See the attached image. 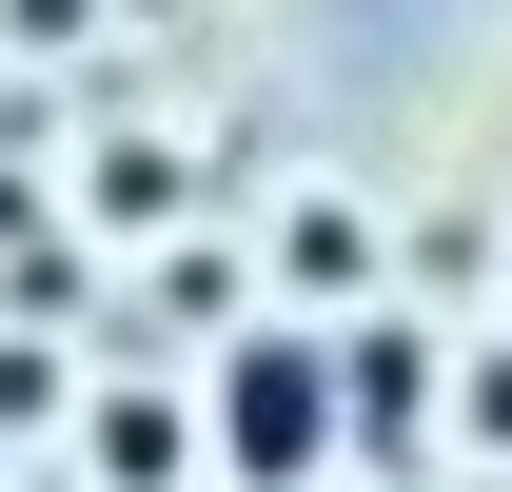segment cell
<instances>
[{"label": "cell", "instance_id": "obj_1", "mask_svg": "<svg viewBox=\"0 0 512 492\" xmlns=\"http://www.w3.org/2000/svg\"><path fill=\"white\" fill-rule=\"evenodd\" d=\"M197 473L217 492H335V335L316 315L217 335V374H197Z\"/></svg>", "mask_w": 512, "mask_h": 492}, {"label": "cell", "instance_id": "obj_2", "mask_svg": "<svg viewBox=\"0 0 512 492\" xmlns=\"http://www.w3.org/2000/svg\"><path fill=\"white\" fill-rule=\"evenodd\" d=\"M434 414H453V355L414 315H355V335H335V473L434 492Z\"/></svg>", "mask_w": 512, "mask_h": 492}, {"label": "cell", "instance_id": "obj_3", "mask_svg": "<svg viewBox=\"0 0 512 492\" xmlns=\"http://www.w3.org/2000/svg\"><path fill=\"white\" fill-rule=\"evenodd\" d=\"M79 492H197V394L99 374V394H79Z\"/></svg>", "mask_w": 512, "mask_h": 492}, {"label": "cell", "instance_id": "obj_4", "mask_svg": "<svg viewBox=\"0 0 512 492\" xmlns=\"http://www.w3.org/2000/svg\"><path fill=\"white\" fill-rule=\"evenodd\" d=\"M276 256H296V296H355V256H375V237H355L335 197H296V217H276Z\"/></svg>", "mask_w": 512, "mask_h": 492}, {"label": "cell", "instance_id": "obj_5", "mask_svg": "<svg viewBox=\"0 0 512 492\" xmlns=\"http://www.w3.org/2000/svg\"><path fill=\"white\" fill-rule=\"evenodd\" d=\"M434 433H473V453H493V492H512V335L453 374V414H434Z\"/></svg>", "mask_w": 512, "mask_h": 492}, {"label": "cell", "instance_id": "obj_6", "mask_svg": "<svg viewBox=\"0 0 512 492\" xmlns=\"http://www.w3.org/2000/svg\"><path fill=\"white\" fill-rule=\"evenodd\" d=\"M79 20H99V0H0V40H40V60H60Z\"/></svg>", "mask_w": 512, "mask_h": 492}, {"label": "cell", "instance_id": "obj_7", "mask_svg": "<svg viewBox=\"0 0 512 492\" xmlns=\"http://www.w3.org/2000/svg\"><path fill=\"white\" fill-rule=\"evenodd\" d=\"M0 492H79V473H0Z\"/></svg>", "mask_w": 512, "mask_h": 492}]
</instances>
